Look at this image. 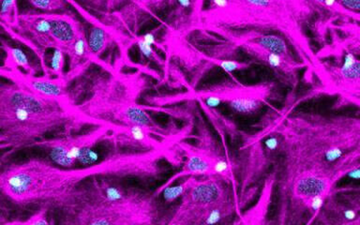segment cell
I'll use <instances>...</instances> for the list:
<instances>
[{"instance_id":"1","label":"cell","mask_w":360,"mask_h":225,"mask_svg":"<svg viewBox=\"0 0 360 225\" xmlns=\"http://www.w3.org/2000/svg\"><path fill=\"white\" fill-rule=\"evenodd\" d=\"M276 132L283 155L281 183L301 173L345 172L359 179V117L301 112L284 118Z\"/></svg>"},{"instance_id":"2","label":"cell","mask_w":360,"mask_h":225,"mask_svg":"<svg viewBox=\"0 0 360 225\" xmlns=\"http://www.w3.org/2000/svg\"><path fill=\"white\" fill-rule=\"evenodd\" d=\"M101 176L98 162L69 169L39 158L0 163V195L19 207L38 205L63 211L77 198L82 183Z\"/></svg>"},{"instance_id":"3","label":"cell","mask_w":360,"mask_h":225,"mask_svg":"<svg viewBox=\"0 0 360 225\" xmlns=\"http://www.w3.org/2000/svg\"><path fill=\"white\" fill-rule=\"evenodd\" d=\"M202 27H222L240 30L253 27L255 30L277 31L288 41L312 72H320V59L312 50L303 25L285 8L271 0H232L225 10H207L201 13Z\"/></svg>"},{"instance_id":"4","label":"cell","mask_w":360,"mask_h":225,"mask_svg":"<svg viewBox=\"0 0 360 225\" xmlns=\"http://www.w3.org/2000/svg\"><path fill=\"white\" fill-rule=\"evenodd\" d=\"M146 86L141 73L112 76L101 82L86 101L75 105L76 114L83 125L106 126L110 131L117 126L140 125L165 136L166 129L136 103Z\"/></svg>"},{"instance_id":"5","label":"cell","mask_w":360,"mask_h":225,"mask_svg":"<svg viewBox=\"0 0 360 225\" xmlns=\"http://www.w3.org/2000/svg\"><path fill=\"white\" fill-rule=\"evenodd\" d=\"M158 195L134 190L118 201H95L79 197L63 210L64 224L142 225L160 224Z\"/></svg>"},{"instance_id":"6","label":"cell","mask_w":360,"mask_h":225,"mask_svg":"<svg viewBox=\"0 0 360 225\" xmlns=\"http://www.w3.org/2000/svg\"><path fill=\"white\" fill-rule=\"evenodd\" d=\"M76 115H52L25 109L0 108V136L13 149L33 146L48 132L81 126Z\"/></svg>"},{"instance_id":"7","label":"cell","mask_w":360,"mask_h":225,"mask_svg":"<svg viewBox=\"0 0 360 225\" xmlns=\"http://www.w3.org/2000/svg\"><path fill=\"white\" fill-rule=\"evenodd\" d=\"M110 131L108 127L96 126L91 131L80 135L39 140L33 146L45 149L51 162L59 167L89 166L98 162V153L94 148L101 141L108 138Z\"/></svg>"},{"instance_id":"8","label":"cell","mask_w":360,"mask_h":225,"mask_svg":"<svg viewBox=\"0 0 360 225\" xmlns=\"http://www.w3.org/2000/svg\"><path fill=\"white\" fill-rule=\"evenodd\" d=\"M228 184L229 183L216 176L196 179L181 197V202L172 214L168 224L197 225L208 207L231 197Z\"/></svg>"},{"instance_id":"9","label":"cell","mask_w":360,"mask_h":225,"mask_svg":"<svg viewBox=\"0 0 360 225\" xmlns=\"http://www.w3.org/2000/svg\"><path fill=\"white\" fill-rule=\"evenodd\" d=\"M318 78L342 100L359 105L360 60L357 53L348 51L340 63L321 62Z\"/></svg>"},{"instance_id":"10","label":"cell","mask_w":360,"mask_h":225,"mask_svg":"<svg viewBox=\"0 0 360 225\" xmlns=\"http://www.w3.org/2000/svg\"><path fill=\"white\" fill-rule=\"evenodd\" d=\"M0 27L11 38L30 47L39 59L44 58L48 49L55 48L51 39L50 13H19L13 27L1 22Z\"/></svg>"},{"instance_id":"11","label":"cell","mask_w":360,"mask_h":225,"mask_svg":"<svg viewBox=\"0 0 360 225\" xmlns=\"http://www.w3.org/2000/svg\"><path fill=\"white\" fill-rule=\"evenodd\" d=\"M0 108L25 109L41 114L77 115L72 103L41 97L13 83L0 84Z\"/></svg>"},{"instance_id":"12","label":"cell","mask_w":360,"mask_h":225,"mask_svg":"<svg viewBox=\"0 0 360 225\" xmlns=\"http://www.w3.org/2000/svg\"><path fill=\"white\" fill-rule=\"evenodd\" d=\"M0 76L16 84L17 86L24 87L41 97L53 98L70 103L68 98L67 87L70 82L65 77H51V76H36L22 72L18 69H7L0 67Z\"/></svg>"},{"instance_id":"13","label":"cell","mask_w":360,"mask_h":225,"mask_svg":"<svg viewBox=\"0 0 360 225\" xmlns=\"http://www.w3.org/2000/svg\"><path fill=\"white\" fill-rule=\"evenodd\" d=\"M345 172L331 174L301 173L285 182L281 183V193L290 196L292 201L329 194L340 179L347 176Z\"/></svg>"},{"instance_id":"14","label":"cell","mask_w":360,"mask_h":225,"mask_svg":"<svg viewBox=\"0 0 360 225\" xmlns=\"http://www.w3.org/2000/svg\"><path fill=\"white\" fill-rule=\"evenodd\" d=\"M338 198L335 188L326 198L315 221L316 224L333 225L360 224V194H342Z\"/></svg>"},{"instance_id":"15","label":"cell","mask_w":360,"mask_h":225,"mask_svg":"<svg viewBox=\"0 0 360 225\" xmlns=\"http://www.w3.org/2000/svg\"><path fill=\"white\" fill-rule=\"evenodd\" d=\"M151 129L140 125L117 126L111 129L107 139L117 148L153 150L170 145V141L157 139Z\"/></svg>"},{"instance_id":"16","label":"cell","mask_w":360,"mask_h":225,"mask_svg":"<svg viewBox=\"0 0 360 225\" xmlns=\"http://www.w3.org/2000/svg\"><path fill=\"white\" fill-rule=\"evenodd\" d=\"M236 46L240 47L250 58L270 68L276 75L285 79V82L289 83H295L297 80L298 70L306 68V65L297 59L287 58L250 42H241L236 44Z\"/></svg>"},{"instance_id":"17","label":"cell","mask_w":360,"mask_h":225,"mask_svg":"<svg viewBox=\"0 0 360 225\" xmlns=\"http://www.w3.org/2000/svg\"><path fill=\"white\" fill-rule=\"evenodd\" d=\"M183 150L186 153V162L181 170L171 176L167 181L160 186L154 191L156 195L159 196L162 191L168 186L173 184L177 179L184 176H213L212 160L208 150L195 148L188 145L182 146Z\"/></svg>"},{"instance_id":"18","label":"cell","mask_w":360,"mask_h":225,"mask_svg":"<svg viewBox=\"0 0 360 225\" xmlns=\"http://www.w3.org/2000/svg\"><path fill=\"white\" fill-rule=\"evenodd\" d=\"M51 39L55 48L64 51L84 32L81 22L72 14L67 13H50Z\"/></svg>"},{"instance_id":"19","label":"cell","mask_w":360,"mask_h":225,"mask_svg":"<svg viewBox=\"0 0 360 225\" xmlns=\"http://www.w3.org/2000/svg\"><path fill=\"white\" fill-rule=\"evenodd\" d=\"M278 171L272 170L264 180L263 188H262L260 197L257 202L244 214H240L238 221H233V224L262 225L266 224V217L269 214V205L271 204L273 191H274Z\"/></svg>"},{"instance_id":"20","label":"cell","mask_w":360,"mask_h":225,"mask_svg":"<svg viewBox=\"0 0 360 225\" xmlns=\"http://www.w3.org/2000/svg\"><path fill=\"white\" fill-rule=\"evenodd\" d=\"M273 86L274 84L272 83L258 84V86L253 91L239 95L228 101V106L236 114H255L266 103L271 95Z\"/></svg>"},{"instance_id":"21","label":"cell","mask_w":360,"mask_h":225,"mask_svg":"<svg viewBox=\"0 0 360 225\" xmlns=\"http://www.w3.org/2000/svg\"><path fill=\"white\" fill-rule=\"evenodd\" d=\"M65 53L70 60V69L65 73V77L69 82L80 76L93 62H96L90 53L84 31L67 48Z\"/></svg>"},{"instance_id":"22","label":"cell","mask_w":360,"mask_h":225,"mask_svg":"<svg viewBox=\"0 0 360 225\" xmlns=\"http://www.w3.org/2000/svg\"><path fill=\"white\" fill-rule=\"evenodd\" d=\"M238 216V205L232 196L211 205L202 213L197 225L224 224L233 214Z\"/></svg>"},{"instance_id":"23","label":"cell","mask_w":360,"mask_h":225,"mask_svg":"<svg viewBox=\"0 0 360 225\" xmlns=\"http://www.w3.org/2000/svg\"><path fill=\"white\" fill-rule=\"evenodd\" d=\"M0 46L6 53L3 67L7 68V69H22L28 75H35L38 72V67L31 62L30 56L21 47L13 46L4 39H1Z\"/></svg>"},{"instance_id":"24","label":"cell","mask_w":360,"mask_h":225,"mask_svg":"<svg viewBox=\"0 0 360 225\" xmlns=\"http://www.w3.org/2000/svg\"><path fill=\"white\" fill-rule=\"evenodd\" d=\"M86 41L90 53L95 61L98 62V58L114 41V35H112V31L107 30L106 27L95 25L90 28Z\"/></svg>"},{"instance_id":"25","label":"cell","mask_w":360,"mask_h":225,"mask_svg":"<svg viewBox=\"0 0 360 225\" xmlns=\"http://www.w3.org/2000/svg\"><path fill=\"white\" fill-rule=\"evenodd\" d=\"M65 58L66 53L61 48H53V52L49 55L45 53L44 58L41 59V67L44 70V75L63 77Z\"/></svg>"},{"instance_id":"26","label":"cell","mask_w":360,"mask_h":225,"mask_svg":"<svg viewBox=\"0 0 360 225\" xmlns=\"http://www.w3.org/2000/svg\"><path fill=\"white\" fill-rule=\"evenodd\" d=\"M196 179V176H188V179L184 180V181L180 183V184L168 186L167 188H165V190L162 191L163 193V199L165 200L166 202L170 204V202H173L176 201V200L181 198V197L187 193L191 186L195 182Z\"/></svg>"},{"instance_id":"27","label":"cell","mask_w":360,"mask_h":225,"mask_svg":"<svg viewBox=\"0 0 360 225\" xmlns=\"http://www.w3.org/2000/svg\"><path fill=\"white\" fill-rule=\"evenodd\" d=\"M17 0H1L0 1V22L13 27L18 17Z\"/></svg>"},{"instance_id":"28","label":"cell","mask_w":360,"mask_h":225,"mask_svg":"<svg viewBox=\"0 0 360 225\" xmlns=\"http://www.w3.org/2000/svg\"><path fill=\"white\" fill-rule=\"evenodd\" d=\"M32 7L44 13H56L67 8V0H28Z\"/></svg>"},{"instance_id":"29","label":"cell","mask_w":360,"mask_h":225,"mask_svg":"<svg viewBox=\"0 0 360 225\" xmlns=\"http://www.w3.org/2000/svg\"><path fill=\"white\" fill-rule=\"evenodd\" d=\"M135 44H136L141 56H142L143 59L154 62V63L158 65L165 64V62H163L162 58H160V56L158 55L156 51L154 50L153 46L148 44V42L143 41L142 37L140 36L135 39Z\"/></svg>"},{"instance_id":"30","label":"cell","mask_w":360,"mask_h":225,"mask_svg":"<svg viewBox=\"0 0 360 225\" xmlns=\"http://www.w3.org/2000/svg\"><path fill=\"white\" fill-rule=\"evenodd\" d=\"M48 212H49V208L47 207H39V210L30 217H28L25 221H8L7 224L49 225L51 222L48 221Z\"/></svg>"},{"instance_id":"31","label":"cell","mask_w":360,"mask_h":225,"mask_svg":"<svg viewBox=\"0 0 360 225\" xmlns=\"http://www.w3.org/2000/svg\"><path fill=\"white\" fill-rule=\"evenodd\" d=\"M210 61L214 65L221 68L226 72H238V70H244L249 69L250 63L247 62H238L236 60H226V59L210 58Z\"/></svg>"},{"instance_id":"32","label":"cell","mask_w":360,"mask_h":225,"mask_svg":"<svg viewBox=\"0 0 360 225\" xmlns=\"http://www.w3.org/2000/svg\"><path fill=\"white\" fill-rule=\"evenodd\" d=\"M345 10L360 14V0H338Z\"/></svg>"},{"instance_id":"33","label":"cell","mask_w":360,"mask_h":225,"mask_svg":"<svg viewBox=\"0 0 360 225\" xmlns=\"http://www.w3.org/2000/svg\"><path fill=\"white\" fill-rule=\"evenodd\" d=\"M142 37L143 41L148 42V44L152 45V46H159L158 44L156 36L153 32L146 33L145 35L141 36Z\"/></svg>"},{"instance_id":"34","label":"cell","mask_w":360,"mask_h":225,"mask_svg":"<svg viewBox=\"0 0 360 225\" xmlns=\"http://www.w3.org/2000/svg\"><path fill=\"white\" fill-rule=\"evenodd\" d=\"M8 211L7 207L0 202V224H7Z\"/></svg>"},{"instance_id":"35","label":"cell","mask_w":360,"mask_h":225,"mask_svg":"<svg viewBox=\"0 0 360 225\" xmlns=\"http://www.w3.org/2000/svg\"><path fill=\"white\" fill-rule=\"evenodd\" d=\"M123 1H125V0H103V7L106 8L107 10H112Z\"/></svg>"},{"instance_id":"36","label":"cell","mask_w":360,"mask_h":225,"mask_svg":"<svg viewBox=\"0 0 360 225\" xmlns=\"http://www.w3.org/2000/svg\"><path fill=\"white\" fill-rule=\"evenodd\" d=\"M11 148L8 143H6L3 138L0 136V149Z\"/></svg>"},{"instance_id":"37","label":"cell","mask_w":360,"mask_h":225,"mask_svg":"<svg viewBox=\"0 0 360 225\" xmlns=\"http://www.w3.org/2000/svg\"><path fill=\"white\" fill-rule=\"evenodd\" d=\"M0 1H1V0H0Z\"/></svg>"}]
</instances>
